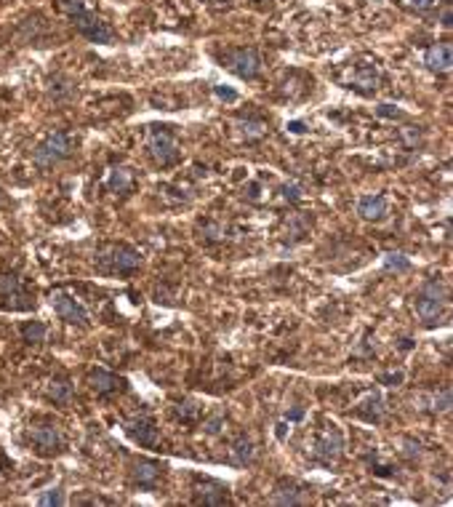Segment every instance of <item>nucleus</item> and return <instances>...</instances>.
<instances>
[{"label":"nucleus","mask_w":453,"mask_h":507,"mask_svg":"<svg viewBox=\"0 0 453 507\" xmlns=\"http://www.w3.org/2000/svg\"><path fill=\"white\" fill-rule=\"evenodd\" d=\"M96 267L99 272H120V275H128L134 270L142 267V254L128 243H109L99 248L96 254Z\"/></svg>","instance_id":"nucleus-1"},{"label":"nucleus","mask_w":453,"mask_h":507,"mask_svg":"<svg viewBox=\"0 0 453 507\" xmlns=\"http://www.w3.org/2000/svg\"><path fill=\"white\" fill-rule=\"evenodd\" d=\"M147 150H149L152 161L158 163L160 168H171V166H176L179 158H182L179 139H176V134L171 131V126H149Z\"/></svg>","instance_id":"nucleus-2"},{"label":"nucleus","mask_w":453,"mask_h":507,"mask_svg":"<svg viewBox=\"0 0 453 507\" xmlns=\"http://www.w3.org/2000/svg\"><path fill=\"white\" fill-rule=\"evenodd\" d=\"M72 152H75V137H70L67 131H54L35 147L32 161L38 168H54L62 161H67Z\"/></svg>","instance_id":"nucleus-3"},{"label":"nucleus","mask_w":453,"mask_h":507,"mask_svg":"<svg viewBox=\"0 0 453 507\" xmlns=\"http://www.w3.org/2000/svg\"><path fill=\"white\" fill-rule=\"evenodd\" d=\"M445 286L440 278H430L427 284L421 286L419 291V299H416V312L421 318V324L427 328H434L443 318V307H445Z\"/></svg>","instance_id":"nucleus-4"},{"label":"nucleus","mask_w":453,"mask_h":507,"mask_svg":"<svg viewBox=\"0 0 453 507\" xmlns=\"http://www.w3.org/2000/svg\"><path fill=\"white\" fill-rule=\"evenodd\" d=\"M0 307L14 310V312H24V310L35 307V299L24 291L21 281L17 275H11V272L0 275Z\"/></svg>","instance_id":"nucleus-5"},{"label":"nucleus","mask_w":453,"mask_h":507,"mask_svg":"<svg viewBox=\"0 0 453 507\" xmlns=\"http://www.w3.org/2000/svg\"><path fill=\"white\" fill-rule=\"evenodd\" d=\"M224 64L229 72L243 81H253L262 72V57L256 54V48H232L224 54Z\"/></svg>","instance_id":"nucleus-6"},{"label":"nucleus","mask_w":453,"mask_h":507,"mask_svg":"<svg viewBox=\"0 0 453 507\" xmlns=\"http://www.w3.org/2000/svg\"><path fill=\"white\" fill-rule=\"evenodd\" d=\"M51 304H54L56 315H59L62 321H67L70 326L88 328V324H91V318H88V312H85V307H83L75 297L64 294V291H54V294H51Z\"/></svg>","instance_id":"nucleus-7"},{"label":"nucleus","mask_w":453,"mask_h":507,"mask_svg":"<svg viewBox=\"0 0 453 507\" xmlns=\"http://www.w3.org/2000/svg\"><path fill=\"white\" fill-rule=\"evenodd\" d=\"M72 24L78 27V32L85 35L91 43H112L115 38V32H112V27L102 21L96 14H91V11H85L81 17H72Z\"/></svg>","instance_id":"nucleus-8"},{"label":"nucleus","mask_w":453,"mask_h":507,"mask_svg":"<svg viewBox=\"0 0 453 507\" xmlns=\"http://www.w3.org/2000/svg\"><path fill=\"white\" fill-rule=\"evenodd\" d=\"M125 435H128L134 444H139V446H145V448L158 446V438H160L158 425H155L152 417H134V419H128V422H125Z\"/></svg>","instance_id":"nucleus-9"},{"label":"nucleus","mask_w":453,"mask_h":507,"mask_svg":"<svg viewBox=\"0 0 453 507\" xmlns=\"http://www.w3.org/2000/svg\"><path fill=\"white\" fill-rule=\"evenodd\" d=\"M30 444L35 446L38 454L51 457L62 451V435L54 425H32L30 427Z\"/></svg>","instance_id":"nucleus-10"},{"label":"nucleus","mask_w":453,"mask_h":507,"mask_svg":"<svg viewBox=\"0 0 453 507\" xmlns=\"http://www.w3.org/2000/svg\"><path fill=\"white\" fill-rule=\"evenodd\" d=\"M341 448H344V438H341V433L336 427L330 425L328 430H323L317 435V441H315V457L320 462L330 465V462H336L341 457Z\"/></svg>","instance_id":"nucleus-11"},{"label":"nucleus","mask_w":453,"mask_h":507,"mask_svg":"<svg viewBox=\"0 0 453 507\" xmlns=\"http://www.w3.org/2000/svg\"><path fill=\"white\" fill-rule=\"evenodd\" d=\"M163 470L165 465L155 462V459H139V462H134V467H131V481L139 488H145V491H152V488H158V484H160Z\"/></svg>","instance_id":"nucleus-12"},{"label":"nucleus","mask_w":453,"mask_h":507,"mask_svg":"<svg viewBox=\"0 0 453 507\" xmlns=\"http://www.w3.org/2000/svg\"><path fill=\"white\" fill-rule=\"evenodd\" d=\"M307 499H309L307 486H302V484H296V481H291V478L277 481V484H275V491H272V502H275V505H283V507L304 505Z\"/></svg>","instance_id":"nucleus-13"},{"label":"nucleus","mask_w":453,"mask_h":507,"mask_svg":"<svg viewBox=\"0 0 453 507\" xmlns=\"http://www.w3.org/2000/svg\"><path fill=\"white\" fill-rule=\"evenodd\" d=\"M232 499H229V491H226V486H222V484H216V481H208V478H203V481H198V488H195V505H229Z\"/></svg>","instance_id":"nucleus-14"},{"label":"nucleus","mask_w":453,"mask_h":507,"mask_svg":"<svg viewBox=\"0 0 453 507\" xmlns=\"http://www.w3.org/2000/svg\"><path fill=\"white\" fill-rule=\"evenodd\" d=\"M424 64H427V70H432L437 75H443V72H448L453 64V54H451V43L443 41V43H434L427 48V54H424Z\"/></svg>","instance_id":"nucleus-15"},{"label":"nucleus","mask_w":453,"mask_h":507,"mask_svg":"<svg viewBox=\"0 0 453 507\" xmlns=\"http://www.w3.org/2000/svg\"><path fill=\"white\" fill-rule=\"evenodd\" d=\"M88 385L91 390L96 392V395H109V392H118V390H123L125 382L118 377V374H112V371H104V368H94L91 374H88Z\"/></svg>","instance_id":"nucleus-16"},{"label":"nucleus","mask_w":453,"mask_h":507,"mask_svg":"<svg viewBox=\"0 0 453 507\" xmlns=\"http://www.w3.org/2000/svg\"><path fill=\"white\" fill-rule=\"evenodd\" d=\"M357 214L368 222H381L387 217V198L384 195H366L357 201Z\"/></svg>","instance_id":"nucleus-17"},{"label":"nucleus","mask_w":453,"mask_h":507,"mask_svg":"<svg viewBox=\"0 0 453 507\" xmlns=\"http://www.w3.org/2000/svg\"><path fill=\"white\" fill-rule=\"evenodd\" d=\"M376 83H379V70L373 64H366V67H357L355 70V75L350 78V88L368 97V94L376 91Z\"/></svg>","instance_id":"nucleus-18"},{"label":"nucleus","mask_w":453,"mask_h":507,"mask_svg":"<svg viewBox=\"0 0 453 507\" xmlns=\"http://www.w3.org/2000/svg\"><path fill=\"white\" fill-rule=\"evenodd\" d=\"M107 187H109L112 192L128 195V192L134 190V174H131V168H125V166H115V168L109 171V177H107Z\"/></svg>","instance_id":"nucleus-19"},{"label":"nucleus","mask_w":453,"mask_h":507,"mask_svg":"<svg viewBox=\"0 0 453 507\" xmlns=\"http://www.w3.org/2000/svg\"><path fill=\"white\" fill-rule=\"evenodd\" d=\"M48 97L54 101L72 99V97H75V83L70 81L67 75H54V78L48 81Z\"/></svg>","instance_id":"nucleus-20"},{"label":"nucleus","mask_w":453,"mask_h":507,"mask_svg":"<svg viewBox=\"0 0 453 507\" xmlns=\"http://www.w3.org/2000/svg\"><path fill=\"white\" fill-rule=\"evenodd\" d=\"M229 224L224 222H216V219H208L203 227H200V238L206 241V243H224L229 241Z\"/></svg>","instance_id":"nucleus-21"},{"label":"nucleus","mask_w":453,"mask_h":507,"mask_svg":"<svg viewBox=\"0 0 453 507\" xmlns=\"http://www.w3.org/2000/svg\"><path fill=\"white\" fill-rule=\"evenodd\" d=\"M355 414H357L360 419H366V422H379V419L384 417V406H381V398H379V395H368L363 404L355 408Z\"/></svg>","instance_id":"nucleus-22"},{"label":"nucleus","mask_w":453,"mask_h":507,"mask_svg":"<svg viewBox=\"0 0 453 507\" xmlns=\"http://www.w3.org/2000/svg\"><path fill=\"white\" fill-rule=\"evenodd\" d=\"M45 395H48V401H54V404H67V401L72 398V382L64 379V377H59V379H54V382L48 385Z\"/></svg>","instance_id":"nucleus-23"},{"label":"nucleus","mask_w":453,"mask_h":507,"mask_svg":"<svg viewBox=\"0 0 453 507\" xmlns=\"http://www.w3.org/2000/svg\"><path fill=\"white\" fill-rule=\"evenodd\" d=\"M253 457H256V446H253L251 438H238V441L232 444V459H235L238 465H251Z\"/></svg>","instance_id":"nucleus-24"},{"label":"nucleus","mask_w":453,"mask_h":507,"mask_svg":"<svg viewBox=\"0 0 453 507\" xmlns=\"http://www.w3.org/2000/svg\"><path fill=\"white\" fill-rule=\"evenodd\" d=\"M240 134H243L246 142H259V139L267 137V123L256 121V118H246V121H240Z\"/></svg>","instance_id":"nucleus-25"},{"label":"nucleus","mask_w":453,"mask_h":507,"mask_svg":"<svg viewBox=\"0 0 453 507\" xmlns=\"http://www.w3.org/2000/svg\"><path fill=\"white\" fill-rule=\"evenodd\" d=\"M45 324H41V321H30V324L21 326V337H24V342H30V345H41V342H45Z\"/></svg>","instance_id":"nucleus-26"},{"label":"nucleus","mask_w":453,"mask_h":507,"mask_svg":"<svg viewBox=\"0 0 453 507\" xmlns=\"http://www.w3.org/2000/svg\"><path fill=\"white\" fill-rule=\"evenodd\" d=\"M384 270H394V272H408L411 270V259L400 251H392L384 257Z\"/></svg>","instance_id":"nucleus-27"},{"label":"nucleus","mask_w":453,"mask_h":507,"mask_svg":"<svg viewBox=\"0 0 453 507\" xmlns=\"http://www.w3.org/2000/svg\"><path fill=\"white\" fill-rule=\"evenodd\" d=\"M198 414H200V406L195 404V401H182V404H176V417H179L182 422H195Z\"/></svg>","instance_id":"nucleus-28"},{"label":"nucleus","mask_w":453,"mask_h":507,"mask_svg":"<svg viewBox=\"0 0 453 507\" xmlns=\"http://www.w3.org/2000/svg\"><path fill=\"white\" fill-rule=\"evenodd\" d=\"M448 408H451V387H443L440 392H434L432 411H440V414H445Z\"/></svg>","instance_id":"nucleus-29"},{"label":"nucleus","mask_w":453,"mask_h":507,"mask_svg":"<svg viewBox=\"0 0 453 507\" xmlns=\"http://www.w3.org/2000/svg\"><path fill=\"white\" fill-rule=\"evenodd\" d=\"M62 11H67V14H70V19H72V17H81V14L91 11V8H88V3H85V0H62Z\"/></svg>","instance_id":"nucleus-30"},{"label":"nucleus","mask_w":453,"mask_h":507,"mask_svg":"<svg viewBox=\"0 0 453 507\" xmlns=\"http://www.w3.org/2000/svg\"><path fill=\"white\" fill-rule=\"evenodd\" d=\"M41 505L43 507H51V505H64V494H62V488H48L45 494L41 497Z\"/></svg>","instance_id":"nucleus-31"},{"label":"nucleus","mask_w":453,"mask_h":507,"mask_svg":"<svg viewBox=\"0 0 453 507\" xmlns=\"http://www.w3.org/2000/svg\"><path fill=\"white\" fill-rule=\"evenodd\" d=\"M224 425H226V419H224V417H222V414H216L213 419H208V422H203V430H206L208 435H219V433L224 430Z\"/></svg>","instance_id":"nucleus-32"},{"label":"nucleus","mask_w":453,"mask_h":507,"mask_svg":"<svg viewBox=\"0 0 453 507\" xmlns=\"http://www.w3.org/2000/svg\"><path fill=\"white\" fill-rule=\"evenodd\" d=\"M283 198L291 203L302 201V187L299 184H283Z\"/></svg>","instance_id":"nucleus-33"},{"label":"nucleus","mask_w":453,"mask_h":507,"mask_svg":"<svg viewBox=\"0 0 453 507\" xmlns=\"http://www.w3.org/2000/svg\"><path fill=\"white\" fill-rule=\"evenodd\" d=\"M376 112H379L381 118H403V112H400L397 107H392V104H379Z\"/></svg>","instance_id":"nucleus-34"},{"label":"nucleus","mask_w":453,"mask_h":507,"mask_svg":"<svg viewBox=\"0 0 453 507\" xmlns=\"http://www.w3.org/2000/svg\"><path fill=\"white\" fill-rule=\"evenodd\" d=\"M403 139L408 147H416V144H421V131H413V128H403Z\"/></svg>","instance_id":"nucleus-35"},{"label":"nucleus","mask_w":453,"mask_h":507,"mask_svg":"<svg viewBox=\"0 0 453 507\" xmlns=\"http://www.w3.org/2000/svg\"><path fill=\"white\" fill-rule=\"evenodd\" d=\"M216 97L224 101H238V94L232 88H226V86H216Z\"/></svg>","instance_id":"nucleus-36"},{"label":"nucleus","mask_w":453,"mask_h":507,"mask_svg":"<svg viewBox=\"0 0 453 507\" xmlns=\"http://www.w3.org/2000/svg\"><path fill=\"white\" fill-rule=\"evenodd\" d=\"M379 382H384V385H400V382H403V374H400V371H394V374H381Z\"/></svg>","instance_id":"nucleus-37"},{"label":"nucleus","mask_w":453,"mask_h":507,"mask_svg":"<svg viewBox=\"0 0 453 507\" xmlns=\"http://www.w3.org/2000/svg\"><path fill=\"white\" fill-rule=\"evenodd\" d=\"M437 0H411V8L416 11H427V8H432Z\"/></svg>","instance_id":"nucleus-38"},{"label":"nucleus","mask_w":453,"mask_h":507,"mask_svg":"<svg viewBox=\"0 0 453 507\" xmlns=\"http://www.w3.org/2000/svg\"><path fill=\"white\" fill-rule=\"evenodd\" d=\"M304 417V408H291V411H286V419L288 422H299Z\"/></svg>","instance_id":"nucleus-39"},{"label":"nucleus","mask_w":453,"mask_h":507,"mask_svg":"<svg viewBox=\"0 0 453 507\" xmlns=\"http://www.w3.org/2000/svg\"><path fill=\"white\" fill-rule=\"evenodd\" d=\"M288 131L291 134H304L307 128H304V123L302 121H293V123H288Z\"/></svg>","instance_id":"nucleus-40"},{"label":"nucleus","mask_w":453,"mask_h":507,"mask_svg":"<svg viewBox=\"0 0 453 507\" xmlns=\"http://www.w3.org/2000/svg\"><path fill=\"white\" fill-rule=\"evenodd\" d=\"M248 198L251 201H259V184H248Z\"/></svg>","instance_id":"nucleus-41"},{"label":"nucleus","mask_w":453,"mask_h":507,"mask_svg":"<svg viewBox=\"0 0 453 507\" xmlns=\"http://www.w3.org/2000/svg\"><path fill=\"white\" fill-rule=\"evenodd\" d=\"M411 347H413L411 339H403V342H400V350H411Z\"/></svg>","instance_id":"nucleus-42"},{"label":"nucleus","mask_w":453,"mask_h":507,"mask_svg":"<svg viewBox=\"0 0 453 507\" xmlns=\"http://www.w3.org/2000/svg\"><path fill=\"white\" fill-rule=\"evenodd\" d=\"M277 438H286V425H277Z\"/></svg>","instance_id":"nucleus-43"}]
</instances>
